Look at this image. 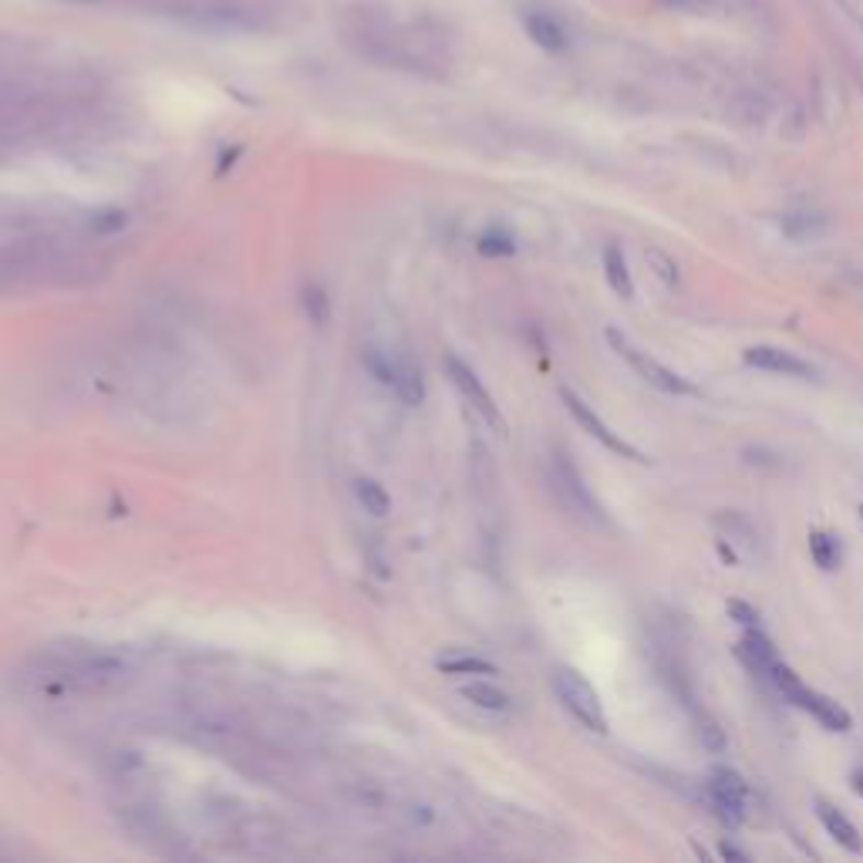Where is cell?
<instances>
[{
	"label": "cell",
	"instance_id": "cell-22",
	"mask_svg": "<svg viewBox=\"0 0 863 863\" xmlns=\"http://www.w3.org/2000/svg\"><path fill=\"white\" fill-rule=\"evenodd\" d=\"M439 671L445 674H496V668L482 658H442L439 661Z\"/></svg>",
	"mask_w": 863,
	"mask_h": 863
},
{
	"label": "cell",
	"instance_id": "cell-15",
	"mask_svg": "<svg viewBox=\"0 0 863 863\" xmlns=\"http://www.w3.org/2000/svg\"><path fill=\"white\" fill-rule=\"evenodd\" d=\"M604 277H607L611 291L621 300L634 297V281H631V270H627V257H624V250L617 243H607V250H604Z\"/></svg>",
	"mask_w": 863,
	"mask_h": 863
},
{
	"label": "cell",
	"instance_id": "cell-14",
	"mask_svg": "<svg viewBox=\"0 0 863 863\" xmlns=\"http://www.w3.org/2000/svg\"><path fill=\"white\" fill-rule=\"evenodd\" d=\"M739 655H742V661H746L756 674H765V678H769V668L780 661L776 648H772V641L765 638V634H762L759 627H749V631L742 634Z\"/></svg>",
	"mask_w": 863,
	"mask_h": 863
},
{
	"label": "cell",
	"instance_id": "cell-21",
	"mask_svg": "<svg viewBox=\"0 0 863 863\" xmlns=\"http://www.w3.org/2000/svg\"><path fill=\"white\" fill-rule=\"evenodd\" d=\"M479 253L482 257H510V253H516V240L507 234V230H499V226H492V230H486L482 237H479Z\"/></svg>",
	"mask_w": 863,
	"mask_h": 863
},
{
	"label": "cell",
	"instance_id": "cell-1",
	"mask_svg": "<svg viewBox=\"0 0 863 863\" xmlns=\"http://www.w3.org/2000/svg\"><path fill=\"white\" fill-rule=\"evenodd\" d=\"M334 27L357 58L388 71L445 78L452 68V34L432 14H401L385 0H351Z\"/></svg>",
	"mask_w": 863,
	"mask_h": 863
},
{
	"label": "cell",
	"instance_id": "cell-16",
	"mask_svg": "<svg viewBox=\"0 0 863 863\" xmlns=\"http://www.w3.org/2000/svg\"><path fill=\"white\" fill-rule=\"evenodd\" d=\"M391 388H395V395H398L405 405H422V398H425L422 372H419L408 357H398V361H395V382H391Z\"/></svg>",
	"mask_w": 863,
	"mask_h": 863
},
{
	"label": "cell",
	"instance_id": "cell-10",
	"mask_svg": "<svg viewBox=\"0 0 863 863\" xmlns=\"http://www.w3.org/2000/svg\"><path fill=\"white\" fill-rule=\"evenodd\" d=\"M554 482L560 489V496L567 499V507L580 516H587L590 523H604V510L594 496H590L583 476L577 473V466L570 463V456H564V452H557V459H554Z\"/></svg>",
	"mask_w": 863,
	"mask_h": 863
},
{
	"label": "cell",
	"instance_id": "cell-27",
	"mask_svg": "<svg viewBox=\"0 0 863 863\" xmlns=\"http://www.w3.org/2000/svg\"><path fill=\"white\" fill-rule=\"evenodd\" d=\"M725 611H729V617H733L736 624H742V627H759V611H756L752 604L739 601V598H733L729 604H725Z\"/></svg>",
	"mask_w": 863,
	"mask_h": 863
},
{
	"label": "cell",
	"instance_id": "cell-24",
	"mask_svg": "<svg viewBox=\"0 0 863 863\" xmlns=\"http://www.w3.org/2000/svg\"><path fill=\"white\" fill-rule=\"evenodd\" d=\"M92 234L95 237H112V234H122L125 226H128V216L122 213V209H102V213H95L92 216Z\"/></svg>",
	"mask_w": 863,
	"mask_h": 863
},
{
	"label": "cell",
	"instance_id": "cell-25",
	"mask_svg": "<svg viewBox=\"0 0 863 863\" xmlns=\"http://www.w3.org/2000/svg\"><path fill=\"white\" fill-rule=\"evenodd\" d=\"M655 4L665 11H678V14H705L718 4V0H655Z\"/></svg>",
	"mask_w": 863,
	"mask_h": 863
},
{
	"label": "cell",
	"instance_id": "cell-30",
	"mask_svg": "<svg viewBox=\"0 0 863 863\" xmlns=\"http://www.w3.org/2000/svg\"><path fill=\"white\" fill-rule=\"evenodd\" d=\"M65 4H81V8H95V4H109V0H65Z\"/></svg>",
	"mask_w": 863,
	"mask_h": 863
},
{
	"label": "cell",
	"instance_id": "cell-3",
	"mask_svg": "<svg viewBox=\"0 0 863 863\" xmlns=\"http://www.w3.org/2000/svg\"><path fill=\"white\" fill-rule=\"evenodd\" d=\"M31 674L48 692H105L128 674V661L109 648L58 645L34 655Z\"/></svg>",
	"mask_w": 863,
	"mask_h": 863
},
{
	"label": "cell",
	"instance_id": "cell-12",
	"mask_svg": "<svg viewBox=\"0 0 863 863\" xmlns=\"http://www.w3.org/2000/svg\"><path fill=\"white\" fill-rule=\"evenodd\" d=\"M523 27H526V34H530V41L540 44L543 52L560 55V52L570 48V31H567V24H564L557 14H550V11H526V14H523Z\"/></svg>",
	"mask_w": 863,
	"mask_h": 863
},
{
	"label": "cell",
	"instance_id": "cell-5",
	"mask_svg": "<svg viewBox=\"0 0 863 863\" xmlns=\"http://www.w3.org/2000/svg\"><path fill=\"white\" fill-rule=\"evenodd\" d=\"M554 689L564 702V708L583 725V729L604 736L607 733V712L601 705V695L594 692V685L574 668H557L554 671Z\"/></svg>",
	"mask_w": 863,
	"mask_h": 863
},
{
	"label": "cell",
	"instance_id": "cell-8",
	"mask_svg": "<svg viewBox=\"0 0 863 863\" xmlns=\"http://www.w3.org/2000/svg\"><path fill=\"white\" fill-rule=\"evenodd\" d=\"M445 372H448L452 385L459 388V395L482 416V422H486L489 429H496L499 435H507V422H503V412H499V405L492 401V395L486 391V385L479 382V375L466 365L459 354H445Z\"/></svg>",
	"mask_w": 863,
	"mask_h": 863
},
{
	"label": "cell",
	"instance_id": "cell-19",
	"mask_svg": "<svg viewBox=\"0 0 863 863\" xmlns=\"http://www.w3.org/2000/svg\"><path fill=\"white\" fill-rule=\"evenodd\" d=\"M809 554H813V560H816V567H820V570H837L840 543H837V536H830L824 530H813L809 533Z\"/></svg>",
	"mask_w": 863,
	"mask_h": 863
},
{
	"label": "cell",
	"instance_id": "cell-13",
	"mask_svg": "<svg viewBox=\"0 0 863 863\" xmlns=\"http://www.w3.org/2000/svg\"><path fill=\"white\" fill-rule=\"evenodd\" d=\"M813 806H816V816H820L824 830H827L843 850H850V853H863V837H860V830L853 827V820H850V816H847L840 806H833V803L824 799V796H816Z\"/></svg>",
	"mask_w": 863,
	"mask_h": 863
},
{
	"label": "cell",
	"instance_id": "cell-31",
	"mask_svg": "<svg viewBox=\"0 0 863 863\" xmlns=\"http://www.w3.org/2000/svg\"><path fill=\"white\" fill-rule=\"evenodd\" d=\"M853 793L863 796V772H853Z\"/></svg>",
	"mask_w": 863,
	"mask_h": 863
},
{
	"label": "cell",
	"instance_id": "cell-7",
	"mask_svg": "<svg viewBox=\"0 0 863 863\" xmlns=\"http://www.w3.org/2000/svg\"><path fill=\"white\" fill-rule=\"evenodd\" d=\"M560 401L567 405V412L577 419V425H580L587 435H594L604 448H611L614 456H624V459H631V463H648L645 452H641V448H634L631 442H624V439H621V435H617V432H614V429L594 412V408H590V405L577 395V391L560 388Z\"/></svg>",
	"mask_w": 863,
	"mask_h": 863
},
{
	"label": "cell",
	"instance_id": "cell-26",
	"mask_svg": "<svg viewBox=\"0 0 863 863\" xmlns=\"http://www.w3.org/2000/svg\"><path fill=\"white\" fill-rule=\"evenodd\" d=\"M699 742H702L708 752H722V749H725V733L718 729V722H712V718H702V722H699Z\"/></svg>",
	"mask_w": 863,
	"mask_h": 863
},
{
	"label": "cell",
	"instance_id": "cell-4",
	"mask_svg": "<svg viewBox=\"0 0 863 863\" xmlns=\"http://www.w3.org/2000/svg\"><path fill=\"white\" fill-rule=\"evenodd\" d=\"M769 681L786 695V702H793L796 708L809 712L816 722L827 725L830 733H850V729H853V715H850L837 699L816 692V689H806L803 681H799V674H796L790 665H783V661L772 665V668H769Z\"/></svg>",
	"mask_w": 863,
	"mask_h": 863
},
{
	"label": "cell",
	"instance_id": "cell-11",
	"mask_svg": "<svg viewBox=\"0 0 863 863\" xmlns=\"http://www.w3.org/2000/svg\"><path fill=\"white\" fill-rule=\"evenodd\" d=\"M746 365L759 368V372H772V375H786V378H813L816 368L809 361H803L799 354L786 351V348H772V344H759L746 351Z\"/></svg>",
	"mask_w": 863,
	"mask_h": 863
},
{
	"label": "cell",
	"instance_id": "cell-9",
	"mask_svg": "<svg viewBox=\"0 0 863 863\" xmlns=\"http://www.w3.org/2000/svg\"><path fill=\"white\" fill-rule=\"evenodd\" d=\"M708 799L715 806V816L722 824L739 827L742 824V806H746V783L736 769L715 765L708 772Z\"/></svg>",
	"mask_w": 863,
	"mask_h": 863
},
{
	"label": "cell",
	"instance_id": "cell-28",
	"mask_svg": "<svg viewBox=\"0 0 863 863\" xmlns=\"http://www.w3.org/2000/svg\"><path fill=\"white\" fill-rule=\"evenodd\" d=\"M648 260H651V263L658 266V270H655V274H658V277H661L665 284H674V281H678V263H674V260H668V257H665L661 250H648Z\"/></svg>",
	"mask_w": 863,
	"mask_h": 863
},
{
	"label": "cell",
	"instance_id": "cell-2",
	"mask_svg": "<svg viewBox=\"0 0 863 863\" xmlns=\"http://www.w3.org/2000/svg\"><path fill=\"white\" fill-rule=\"evenodd\" d=\"M152 18L216 31V34H266L284 24L281 0H128Z\"/></svg>",
	"mask_w": 863,
	"mask_h": 863
},
{
	"label": "cell",
	"instance_id": "cell-17",
	"mask_svg": "<svg viewBox=\"0 0 863 863\" xmlns=\"http://www.w3.org/2000/svg\"><path fill=\"white\" fill-rule=\"evenodd\" d=\"M354 496H357V503L365 507L372 516H385V513L391 510L388 489H385L382 482H375V479H357V482H354Z\"/></svg>",
	"mask_w": 863,
	"mask_h": 863
},
{
	"label": "cell",
	"instance_id": "cell-18",
	"mask_svg": "<svg viewBox=\"0 0 863 863\" xmlns=\"http://www.w3.org/2000/svg\"><path fill=\"white\" fill-rule=\"evenodd\" d=\"M463 695H466L473 705L486 708V712H507V708H510V695H507L503 689L489 685V681H473V685L463 689Z\"/></svg>",
	"mask_w": 863,
	"mask_h": 863
},
{
	"label": "cell",
	"instance_id": "cell-32",
	"mask_svg": "<svg viewBox=\"0 0 863 863\" xmlns=\"http://www.w3.org/2000/svg\"><path fill=\"white\" fill-rule=\"evenodd\" d=\"M860 520H863V507H860Z\"/></svg>",
	"mask_w": 863,
	"mask_h": 863
},
{
	"label": "cell",
	"instance_id": "cell-6",
	"mask_svg": "<svg viewBox=\"0 0 863 863\" xmlns=\"http://www.w3.org/2000/svg\"><path fill=\"white\" fill-rule=\"evenodd\" d=\"M607 344L627 361V365L634 368V375L645 378L651 388H658V391H665V395H695V391H699L689 378H681L678 372H671L668 365H661L658 357H651L648 351H641L638 344H634L627 334H621L617 328H607Z\"/></svg>",
	"mask_w": 863,
	"mask_h": 863
},
{
	"label": "cell",
	"instance_id": "cell-23",
	"mask_svg": "<svg viewBox=\"0 0 863 863\" xmlns=\"http://www.w3.org/2000/svg\"><path fill=\"white\" fill-rule=\"evenodd\" d=\"M361 361H365V368H368L382 385H391V382H395V361H398V357H388V354H382L378 348H365V357H361Z\"/></svg>",
	"mask_w": 863,
	"mask_h": 863
},
{
	"label": "cell",
	"instance_id": "cell-29",
	"mask_svg": "<svg viewBox=\"0 0 863 863\" xmlns=\"http://www.w3.org/2000/svg\"><path fill=\"white\" fill-rule=\"evenodd\" d=\"M725 860H749V853H742V850H736V847H729V843H722V850H718Z\"/></svg>",
	"mask_w": 863,
	"mask_h": 863
},
{
	"label": "cell",
	"instance_id": "cell-20",
	"mask_svg": "<svg viewBox=\"0 0 863 863\" xmlns=\"http://www.w3.org/2000/svg\"><path fill=\"white\" fill-rule=\"evenodd\" d=\"M304 310L314 328H325L331 321V297L321 287H304Z\"/></svg>",
	"mask_w": 863,
	"mask_h": 863
}]
</instances>
